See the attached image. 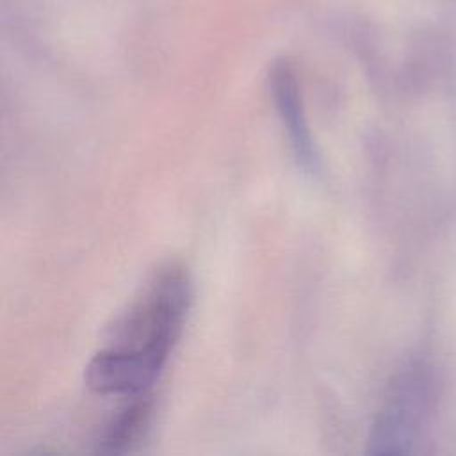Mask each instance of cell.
<instances>
[{"label":"cell","mask_w":456,"mask_h":456,"mask_svg":"<svg viewBox=\"0 0 456 456\" xmlns=\"http://www.w3.org/2000/svg\"><path fill=\"white\" fill-rule=\"evenodd\" d=\"M424 379L417 369L406 370L379 411L370 438L369 451L374 454H395L410 451L419 424L424 415Z\"/></svg>","instance_id":"2"},{"label":"cell","mask_w":456,"mask_h":456,"mask_svg":"<svg viewBox=\"0 0 456 456\" xmlns=\"http://www.w3.org/2000/svg\"><path fill=\"white\" fill-rule=\"evenodd\" d=\"M162 367L151 358L105 347L91 358L84 378L93 392L103 395H141L153 385Z\"/></svg>","instance_id":"3"},{"label":"cell","mask_w":456,"mask_h":456,"mask_svg":"<svg viewBox=\"0 0 456 456\" xmlns=\"http://www.w3.org/2000/svg\"><path fill=\"white\" fill-rule=\"evenodd\" d=\"M269 84H271L274 105L280 112L283 126L287 128L290 144L294 148V153L299 164L310 173L319 171L321 167L319 155L315 151V144L308 130V123H306L303 102H301V91H299L297 78L292 66L287 61L274 62L269 73Z\"/></svg>","instance_id":"4"},{"label":"cell","mask_w":456,"mask_h":456,"mask_svg":"<svg viewBox=\"0 0 456 456\" xmlns=\"http://www.w3.org/2000/svg\"><path fill=\"white\" fill-rule=\"evenodd\" d=\"M191 305V281L178 265H167L142 297L123 315L110 347L166 363Z\"/></svg>","instance_id":"1"},{"label":"cell","mask_w":456,"mask_h":456,"mask_svg":"<svg viewBox=\"0 0 456 456\" xmlns=\"http://www.w3.org/2000/svg\"><path fill=\"white\" fill-rule=\"evenodd\" d=\"M153 403L148 395H135V401L121 410L105 428L98 440V452L121 454L144 438L151 422Z\"/></svg>","instance_id":"5"}]
</instances>
